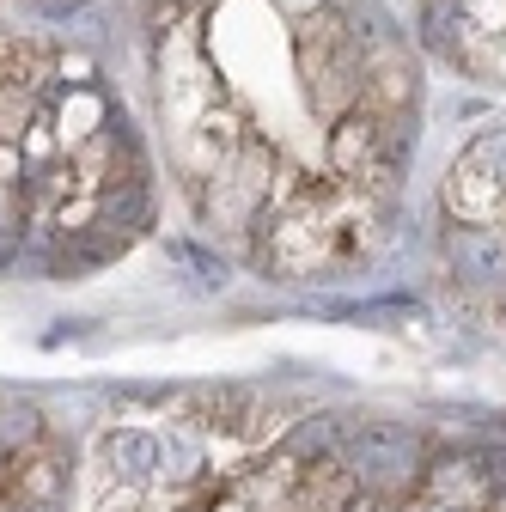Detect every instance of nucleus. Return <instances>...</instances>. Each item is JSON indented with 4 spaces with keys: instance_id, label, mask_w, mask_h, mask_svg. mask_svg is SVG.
I'll return each instance as SVG.
<instances>
[{
    "instance_id": "obj_2",
    "label": "nucleus",
    "mask_w": 506,
    "mask_h": 512,
    "mask_svg": "<svg viewBox=\"0 0 506 512\" xmlns=\"http://www.w3.org/2000/svg\"><path fill=\"white\" fill-rule=\"evenodd\" d=\"M153 226V165L104 68L43 31H0V275L80 281Z\"/></svg>"
},
{
    "instance_id": "obj_1",
    "label": "nucleus",
    "mask_w": 506,
    "mask_h": 512,
    "mask_svg": "<svg viewBox=\"0 0 506 512\" xmlns=\"http://www.w3.org/2000/svg\"><path fill=\"white\" fill-rule=\"evenodd\" d=\"M427 439L354 409L202 384L116 409L74 512H415Z\"/></svg>"
},
{
    "instance_id": "obj_4",
    "label": "nucleus",
    "mask_w": 506,
    "mask_h": 512,
    "mask_svg": "<svg viewBox=\"0 0 506 512\" xmlns=\"http://www.w3.org/2000/svg\"><path fill=\"white\" fill-rule=\"evenodd\" d=\"M421 37L464 80L506 92V0H421Z\"/></svg>"
},
{
    "instance_id": "obj_3",
    "label": "nucleus",
    "mask_w": 506,
    "mask_h": 512,
    "mask_svg": "<svg viewBox=\"0 0 506 512\" xmlns=\"http://www.w3.org/2000/svg\"><path fill=\"white\" fill-rule=\"evenodd\" d=\"M439 281L464 317L506 336V122L464 141L439 177Z\"/></svg>"
}]
</instances>
